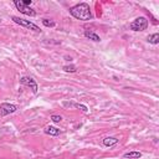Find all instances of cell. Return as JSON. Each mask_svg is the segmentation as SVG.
<instances>
[{"instance_id":"cell-7","label":"cell","mask_w":159,"mask_h":159,"mask_svg":"<svg viewBox=\"0 0 159 159\" xmlns=\"http://www.w3.org/2000/svg\"><path fill=\"white\" fill-rule=\"evenodd\" d=\"M43 133L47 134V135H51V137H57V135H60L62 133V130H60L58 128H56L53 125H47V127H45Z\"/></svg>"},{"instance_id":"cell-10","label":"cell","mask_w":159,"mask_h":159,"mask_svg":"<svg viewBox=\"0 0 159 159\" xmlns=\"http://www.w3.org/2000/svg\"><path fill=\"white\" fill-rule=\"evenodd\" d=\"M123 158L124 159H139V158H142V153L140 152H135V150L128 152V153L123 154Z\"/></svg>"},{"instance_id":"cell-8","label":"cell","mask_w":159,"mask_h":159,"mask_svg":"<svg viewBox=\"0 0 159 159\" xmlns=\"http://www.w3.org/2000/svg\"><path fill=\"white\" fill-rule=\"evenodd\" d=\"M118 142H119V139L116 137H106L103 139V145L107 148H111V147H114L116 144H118Z\"/></svg>"},{"instance_id":"cell-5","label":"cell","mask_w":159,"mask_h":159,"mask_svg":"<svg viewBox=\"0 0 159 159\" xmlns=\"http://www.w3.org/2000/svg\"><path fill=\"white\" fill-rule=\"evenodd\" d=\"M20 83L22 84V86H26V87H29L31 91H32V93H37V89H39V86H37V82L32 78V77H27V76H24V77H21L20 78Z\"/></svg>"},{"instance_id":"cell-4","label":"cell","mask_w":159,"mask_h":159,"mask_svg":"<svg viewBox=\"0 0 159 159\" xmlns=\"http://www.w3.org/2000/svg\"><path fill=\"white\" fill-rule=\"evenodd\" d=\"M14 5L16 6V9H17L21 14L27 15V16H36V11H35L31 6L25 5L21 0H15V1H14Z\"/></svg>"},{"instance_id":"cell-9","label":"cell","mask_w":159,"mask_h":159,"mask_svg":"<svg viewBox=\"0 0 159 159\" xmlns=\"http://www.w3.org/2000/svg\"><path fill=\"white\" fill-rule=\"evenodd\" d=\"M84 36H86L87 39L94 41V42H99V41H101V37H99L94 31H92V30H84Z\"/></svg>"},{"instance_id":"cell-16","label":"cell","mask_w":159,"mask_h":159,"mask_svg":"<svg viewBox=\"0 0 159 159\" xmlns=\"http://www.w3.org/2000/svg\"><path fill=\"white\" fill-rule=\"evenodd\" d=\"M22 2H24L25 5H27V6H30V5L32 4V1H31V0H25V1H22Z\"/></svg>"},{"instance_id":"cell-14","label":"cell","mask_w":159,"mask_h":159,"mask_svg":"<svg viewBox=\"0 0 159 159\" xmlns=\"http://www.w3.org/2000/svg\"><path fill=\"white\" fill-rule=\"evenodd\" d=\"M75 107H76V108H78L80 111H82L83 113H87V112H88V108H87V106H84V104H80V103H75Z\"/></svg>"},{"instance_id":"cell-15","label":"cell","mask_w":159,"mask_h":159,"mask_svg":"<svg viewBox=\"0 0 159 159\" xmlns=\"http://www.w3.org/2000/svg\"><path fill=\"white\" fill-rule=\"evenodd\" d=\"M51 120H52L53 123H60V122L62 120V117L58 116V114H52V116H51Z\"/></svg>"},{"instance_id":"cell-2","label":"cell","mask_w":159,"mask_h":159,"mask_svg":"<svg viewBox=\"0 0 159 159\" xmlns=\"http://www.w3.org/2000/svg\"><path fill=\"white\" fill-rule=\"evenodd\" d=\"M148 25H149V22H148V20H147V17L139 16V17L134 19V20L130 22L129 29H130L132 31H144V30L148 27Z\"/></svg>"},{"instance_id":"cell-12","label":"cell","mask_w":159,"mask_h":159,"mask_svg":"<svg viewBox=\"0 0 159 159\" xmlns=\"http://www.w3.org/2000/svg\"><path fill=\"white\" fill-rule=\"evenodd\" d=\"M63 71H65V72L73 73V72L77 71V67H76L75 65H66V66H63Z\"/></svg>"},{"instance_id":"cell-13","label":"cell","mask_w":159,"mask_h":159,"mask_svg":"<svg viewBox=\"0 0 159 159\" xmlns=\"http://www.w3.org/2000/svg\"><path fill=\"white\" fill-rule=\"evenodd\" d=\"M42 24L46 27H55L56 26V22L53 20H48V19H42Z\"/></svg>"},{"instance_id":"cell-6","label":"cell","mask_w":159,"mask_h":159,"mask_svg":"<svg viewBox=\"0 0 159 159\" xmlns=\"http://www.w3.org/2000/svg\"><path fill=\"white\" fill-rule=\"evenodd\" d=\"M17 111V106L16 104H12V103H1L0 104V117H5V116H9L11 113H15Z\"/></svg>"},{"instance_id":"cell-11","label":"cell","mask_w":159,"mask_h":159,"mask_svg":"<svg viewBox=\"0 0 159 159\" xmlns=\"http://www.w3.org/2000/svg\"><path fill=\"white\" fill-rule=\"evenodd\" d=\"M147 41L149 42V43H152V45H158L159 43V34H153V35H149L148 36V39H147Z\"/></svg>"},{"instance_id":"cell-1","label":"cell","mask_w":159,"mask_h":159,"mask_svg":"<svg viewBox=\"0 0 159 159\" xmlns=\"http://www.w3.org/2000/svg\"><path fill=\"white\" fill-rule=\"evenodd\" d=\"M70 15L77 20H81V21H89L93 19V15H92V11H91V7L86 2H80V4H76L75 6L70 7Z\"/></svg>"},{"instance_id":"cell-3","label":"cell","mask_w":159,"mask_h":159,"mask_svg":"<svg viewBox=\"0 0 159 159\" xmlns=\"http://www.w3.org/2000/svg\"><path fill=\"white\" fill-rule=\"evenodd\" d=\"M11 20H12L14 22H16L17 25H20V26H22V27H26V29H29V30H32V31H36V32H40V31H41L40 27H39L36 24H34V22H31V21H29V20H24V19L19 17V16H11Z\"/></svg>"}]
</instances>
